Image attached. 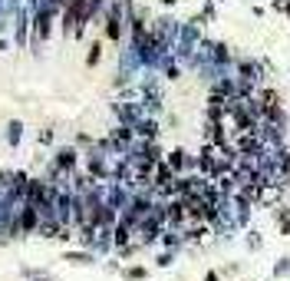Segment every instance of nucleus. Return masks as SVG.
Returning <instances> with one entry per match:
<instances>
[{"label":"nucleus","mask_w":290,"mask_h":281,"mask_svg":"<svg viewBox=\"0 0 290 281\" xmlns=\"http://www.w3.org/2000/svg\"><path fill=\"white\" fill-rule=\"evenodd\" d=\"M24 202H27V205H33L37 212H47V209H50V202H53V185H50V182H40V179L27 182Z\"/></svg>","instance_id":"obj_1"},{"label":"nucleus","mask_w":290,"mask_h":281,"mask_svg":"<svg viewBox=\"0 0 290 281\" xmlns=\"http://www.w3.org/2000/svg\"><path fill=\"white\" fill-rule=\"evenodd\" d=\"M33 228H40V212L24 202V209L17 215V232H33Z\"/></svg>","instance_id":"obj_2"},{"label":"nucleus","mask_w":290,"mask_h":281,"mask_svg":"<svg viewBox=\"0 0 290 281\" xmlns=\"http://www.w3.org/2000/svg\"><path fill=\"white\" fill-rule=\"evenodd\" d=\"M155 182H158V189H172V169H168V166H158V169H155Z\"/></svg>","instance_id":"obj_3"},{"label":"nucleus","mask_w":290,"mask_h":281,"mask_svg":"<svg viewBox=\"0 0 290 281\" xmlns=\"http://www.w3.org/2000/svg\"><path fill=\"white\" fill-rule=\"evenodd\" d=\"M37 33H40V37H47V33H50V7H43L37 14Z\"/></svg>","instance_id":"obj_4"},{"label":"nucleus","mask_w":290,"mask_h":281,"mask_svg":"<svg viewBox=\"0 0 290 281\" xmlns=\"http://www.w3.org/2000/svg\"><path fill=\"white\" fill-rule=\"evenodd\" d=\"M129 232H132V225L122 218V225L116 228V241H119V245H126V241H129Z\"/></svg>","instance_id":"obj_5"},{"label":"nucleus","mask_w":290,"mask_h":281,"mask_svg":"<svg viewBox=\"0 0 290 281\" xmlns=\"http://www.w3.org/2000/svg\"><path fill=\"white\" fill-rule=\"evenodd\" d=\"M73 166V153H60V169H70Z\"/></svg>","instance_id":"obj_6"},{"label":"nucleus","mask_w":290,"mask_h":281,"mask_svg":"<svg viewBox=\"0 0 290 281\" xmlns=\"http://www.w3.org/2000/svg\"><path fill=\"white\" fill-rule=\"evenodd\" d=\"M50 4H63V0H50Z\"/></svg>","instance_id":"obj_7"}]
</instances>
